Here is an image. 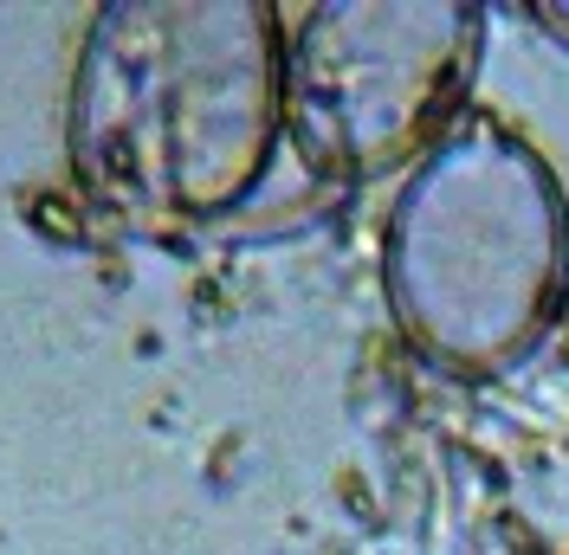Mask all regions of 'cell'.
I'll return each instance as SVG.
<instances>
[{"mask_svg": "<svg viewBox=\"0 0 569 555\" xmlns=\"http://www.w3.org/2000/svg\"><path fill=\"white\" fill-rule=\"evenodd\" d=\"M486 7L323 0L284 27V137L323 181L408 174L466 117Z\"/></svg>", "mask_w": 569, "mask_h": 555, "instance_id": "cell-3", "label": "cell"}, {"mask_svg": "<svg viewBox=\"0 0 569 555\" xmlns=\"http://www.w3.org/2000/svg\"><path fill=\"white\" fill-rule=\"evenodd\" d=\"M531 20H543V33L569 46V7H531Z\"/></svg>", "mask_w": 569, "mask_h": 555, "instance_id": "cell-5", "label": "cell"}, {"mask_svg": "<svg viewBox=\"0 0 569 555\" xmlns=\"http://www.w3.org/2000/svg\"><path fill=\"white\" fill-rule=\"evenodd\" d=\"M401 343L453 382L525 369L569 304V201L531 137L466 110L401 174L382 226Z\"/></svg>", "mask_w": 569, "mask_h": 555, "instance_id": "cell-2", "label": "cell"}, {"mask_svg": "<svg viewBox=\"0 0 569 555\" xmlns=\"http://www.w3.org/2000/svg\"><path fill=\"white\" fill-rule=\"evenodd\" d=\"M284 142V27L266 0H110L66 98L84 208L181 240L247 208Z\"/></svg>", "mask_w": 569, "mask_h": 555, "instance_id": "cell-1", "label": "cell"}, {"mask_svg": "<svg viewBox=\"0 0 569 555\" xmlns=\"http://www.w3.org/2000/svg\"><path fill=\"white\" fill-rule=\"evenodd\" d=\"M343 555H537V536L486 458L427 446L415 491Z\"/></svg>", "mask_w": 569, "mask_h": 555, "instance_id": "cell-4", "label": "cell"}]
</instances>
